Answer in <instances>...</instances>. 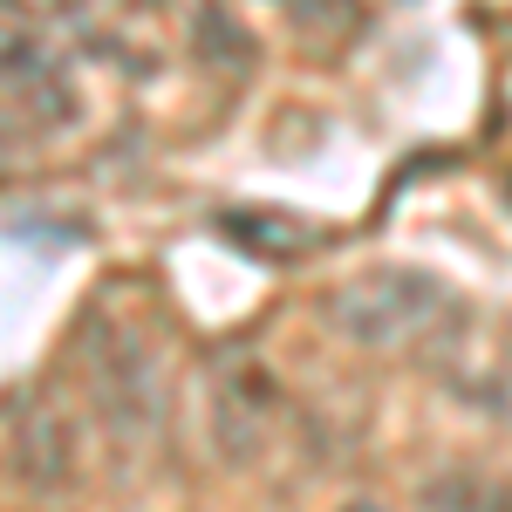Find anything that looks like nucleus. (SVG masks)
<instances>
[{
  "label": "nucleus",
  "instance_id": "obj_4",
  "mask_svg": "<svg viewBox=\"0 0 512 512\" xmlns=\"http://www.w3.org/2000/svg\"><path fill=\"white\" fill-rule=\"evenodd\" d=\"M7 451H14V478H21L28 492H41V499H55V492L76 485V431H69V417H62L48 396H28V403L14 410Z\"/></svg>",
  "mask_w": 512,
  "mask_h": 512
},
{
  "label": "nucleus",
  "instance_id": "obj_9",
  "mask_svg": "<svg viewBox=\"0 0 512 512\" xmlns=\"http://www.w3.org/2000/svg\"><path fill=\"white\" fill-rule=\"evenodd\" d=\"M355 512H369V506H355Z\"/></svg>",
  "mask_w": 512,
  "mask_h": 512
},
{
  "label": "nucleus",
  "instance_id": "obj_3",
  "mask_svg": "<svg viewBox=\"0 0 512 512\" xmlns=\"http://www.w3.org/2000/svg\"><path fill=\"white\" fill-rule=\"evenodd\" d=\"M0 96L14 110H28L35 123H69L76 117V96H69V69L55 55V41L41 35L35 21L7 14L0 21Z\"/></svg>",
  "mask_w": 512,
  "mask_h": 512
},
{
  "label": "nucleus",
  "instance_id": "obj_8",
  "mask_svg": "<svg viewBox=\"0 0 512 512\" xmlns=\"http://www.w3.org/2000/svg\"><path fill=\"white\" fill-rule=\"evenodd\" d=\"M492 512H512V485H506V492H499V499H492Z\"/></svg>",
  "mask_w": 512,
  "mask_h": 512
},
{
  "label": "nucleus",
  "instance_id": "obj_1",
  "mask_svg": "<svg viewBox=\"0 0 512 512\" xmlns=\"http://www.w3.org/2000/svg\"><path fill=\"white\" fill-rule=\"evenodd\" d=\"M321 321L355 349H424L431 335L458 321V308H451L444 280L417 274V267H369L321 301Z\"/></svg>",
  "mask_w": 512,
  "mask_h": 512
},
{
  "label": "nucleus",
  "instance_id": "obj_2",
  "mask_svg": "<svg viewBox=\"0 0 512 512\" xmlns=\"http://www.w3.org/2000/svg\"><path fill=\"white\" fill-rule=\"evenodd\" d=\"M82 383H89V403L103 417V431L117 444H151L164 424V376H158V355L144 349L137 328L96 315L89 335H82Z\"/></svg>",
  "mask_w": 512,
  "mask_h": 512
},
{
  "label": "nucleus",
  "instance_id": "obj_6",
  "mask_svg": "<svg viewBox=\"0 0 512 512\" xmlns=\"http://www.w3.org/2000/svg\"><path fill=\"white\" fill-rule=\"evenodd\" d=\"M198 55H205L212 69H226V55H233L239 76L253 69V41H246V28H239V14H226L219 0H205V7H198Z\"/></svg>",
  "mask_w": 512,
  "mask_h": 512
},
{
  "label": "nucleus",
  "instance_id": "obj_5",
  "mask_svg": "<svg viewBox=\"0 0 512 512\" xmlns=\"http://www.w3.org/2000/svg\"><path fill=\"white\" fill-rule=\"evenodd\" d=\"M267 417H274V396L260 390V376H219V444L233 451V458H253V437L267 431Z\"/></svg>",
  "mask_w": 512,
  "mask_h": 512
},
{
  "label": "nucleus",
  "instance_id": "obj_7",
  "mask_svg": "<svg viewBox=\"0 0 512 512\" xmlns=\"http://www.w3.org/2000/svg\"><path fill=\"white\" fill-rule=\"evenodd\" d=\"M301 35H362V7L355 0H274Z\"/></svg>",
  "mask_w": 512,
  "mask_h": 512
}]
</instances>
